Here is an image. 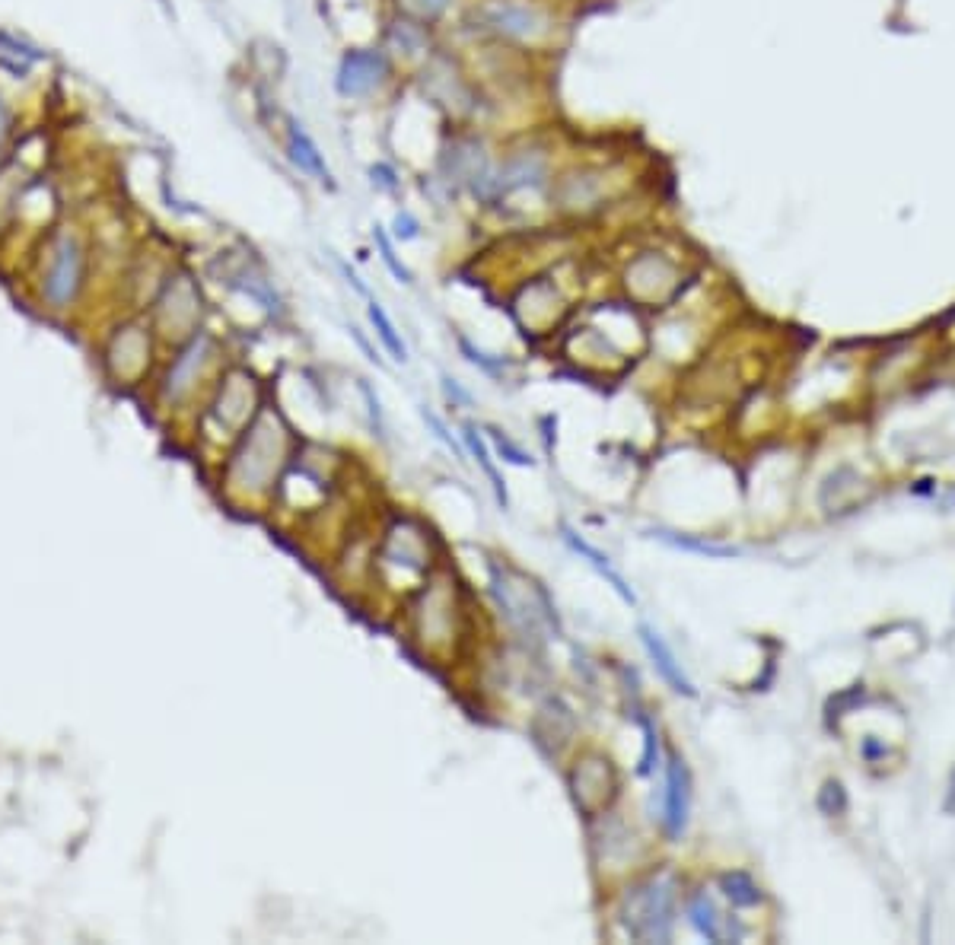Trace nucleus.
<instances>
[{"mask_svg": "<svg viewBox=\"0 0 955 945\" xmlns=\"http://www.w3.org/2000/svg\"><path fill=\"white\" fill-rule=\"evenodd\" d=\"M491 595L500 608V618L507 621L519 637L542 643L545 634L561 637L558 608L548 599V592L519 570L491 564Z\"/></svg>", "mask_w": 955, "mask_h": 945, "instance_id": "nucleus-1", "label": "nucleus"}, {"mask_svg": "<svg viewBox=\"0 0 955 945\" xmlns=\"http://www.w3.org/2000/svg\"><path fill=\"white\" fill-rule=\"evenodd\" d=\"M675 914V882L666 875L640 882L624 891L618 917L621 926L637 942H669Z\"/></svg>", "mask_w": 955, "mask_h": 945, "instance_id": "nucleus-2", "label": "nucleus"}, {"mask_svg": "<svg viewBox=\"0 0 955 945\" xmlns=\"http://www.w3.org/2000/svg\"><path fill=\"white\" fill-rule=\"evenodd\" d=\"M443 175L449 185H465L472 188L478 198H484V191H488V182H491V160L488 153H484V144L475 137H462L453 144L443 156Z\"/></svg>", "mask_w": 955, "mask_h": 945, "instance_id": "nucleus-3", "label": "nucleus"}, {"mask_svg": "<svg viewBox=\"0 0 955 945\" xmlns=\"http://www.w3.org/2000/svg\"><path fill=\"white\" fill-rule=\"evenodd\" d=\"M379 560L386 567H405L408 573H424L430 564V545H427V532L418 522L411 519H398L392 529L386 532V541H382Z\"/></svg>", "mask_w": 955, "mask_h": 945, "instance_id": "nucleus-4", "label": "nucleus"}, {"mask_svg": "<svg viewBox=\"0 0 955 945\" xmlns=\"http://www.w3.org/2000/svg\"><path fill=\"white\" fill-rule=\"evenodd\" d=\"M570 790H573V799L583 812H599L602 805H609L612 793H615V777H612V767L605 758H580L577 767L570 770Z\"/></svg>", "mask_w": 955, "mask_h": 945, "instance_id": "nucleus-5", "label": "nucleus"}, {"mask_svg": "<svg viewBox=\"0 0 955 945\" xmlns=\"http://www.w3.org/2000/svg\"><path fill=\"white\" fill-rule=\"evenodd\" d=\"M481 23L507 39H538L545 32V16L529 4H516V0H491L481 10Z\"/></svg>", "mask_w": 955, "mask_h": 945, "instance_id": "nucleus-6", "label": "nucleus"}, {"mask_svg": "<svg viewBox=\"0 0 955 945\" xmlns=\"http://www.w3.org/2000/svg\"><path fill=\"white\" fill-rule=\"evenodd\" d=\"M386 70L389 64L382 58V51H347L338 67V93L351 99L367 96L382 83Z\"/></svg>", "mask_w": 955, "mask_h": 945, "instance_id": "nucleus-7", "label": "nucleus"}, {"mask_svg": "<svg viewBox=\"0 0 955 945\" xmlns=\"http://www.w3.org/2000/svg\"><path fill=\"white\" fill-rule=\"evenodd\" d=\"M545 182V160L538 153H519L513 160L503 163L497 172H491L488 191H484V201H494L503 195H513V191L523 188H538Z\"/></svg>", "mask_w": 955, "mask_h": 945, "instance_id": "nucleus-8", "label": "nucleus"}, {"mask_svg": "<svg viewBox=\"0 0 955 945\" xmlns=\"http://www.w3.org/2000/svg\"><path fill=\"white\" fill-rule=\"evenodd\" d=\"M688 812H691V777L688 767L679 755H672L666 764V834L675 840L682 837L688 828Z\"/></svg>", "mask_w": 955, "mask_h": 945, "instance_id": "nucleus-9", "label": "nucleus"}, {"mask_svg": "<svg viewBox=\"0 0 955 945\" xmlns=\"http://www.w3.org/2000/svg\"><path fill=\"white\" fill-rule=\"evenodd\" d=\"M561 538H564V545H567L573 554H577L580 560H586V564L593 567V570L602 576V580L609 583V586L621 595V602H628L631 608L637 605V592H634V589L628 586V580H624V576L618 573V567L612 564V557H609V554L599 551V548L593 545V541H586L583 535H577V532L570 529V525H561Z\"/></svg>", "mask_w": 955, "mask_h": 945, "instance_id": "nucleus-10", "label": "nucleus"}, {"mask_svg": "<svg viewBox=\"0 0 955 945\" xmlns=\"http://www.w3.org/2000/svg\"><path fill=\"white\" fill-rule=\"evenodd\" d=\"M688 920L707 942H739L742 939V926L736 920L723 917L717 904L707 895H691L688 898Z\"/></svg>", "mask_w": 955, "mask_h": 945, "instance_id": "nucleus-11", "label": "nucleus"}, {"mask_svg": "<svg viewBox=\"0 0 955 945\" xmlns=\"http://www.w3.org/2000/svg\"><path fill=\"white\" fill-rule=\"evenodd\" d=\"M637 634H640V643H644L647 656L653 659L656 672L669 681V688H672V691H679V694H685V697H694L691 681H688V675L682 672V662L675 659V653L669 650V643H666L663 637H659L650 624H640V627H637Z\"/></svg>", "mask_w": 955, "mask_h": 945, "instance_id": "nucleus-12", "label": "nucleus"}, {"mask_svg": "<svg viewBox=\"0 0 955 945\" xmlns=\"http://www.w3.org/2000/svg\"><path fill=\"white\" fill-rule=\"evenodd\" d=\"M287 153H290V160L297 163L303 172H309V175H316L319 182H328L332 179V172H328V166H325V160H322V153H319V147L312 144V137L297 125V121H290V131H287Z\"/></svg>", "mask_w": 955, "mask_h": 945, "instance_id": "nucleus-13", "label": "nucleus"}, {"mask_svg": "<svg viewBox=\"0 0 955 945\" xmlns=\"http://www.w3.org/2000/svg\"><path fill=\"white\" fill-rule=\"evenodd\" d=\"M462 440H465V446H468V452L475 455V462L481 465V471H484V478L491 481V490H494V497H497V503L507 510L510 506V497H507V484H503V478H500V471H497V465H494V459H491V449H488V443L481 440V433H478V427L475 424H465L462 427Z\"/></svg>", "mask_w": 955, "mask_h": 945, "instance_id": "nucleus-14", "label": "nucleus"}, {"mask_svg": "<svg viewBox=\"0 0 955 945\" xmlns=\"http://www.w3.org/2000/svg\"><path fill=\"white\" fill-rule=\"evenodd\" d=\"M367 315H370V322H373V328H376V335H379L382 347L389 350V357L398 360V363H408V347H405L402 335L395 331V325H392V319L386 315V309H382L379 303H370V306H367Z\"/></svg>", "mask_w": 955, "mask_h": 945, "instance_id": "nucleus-15", "label": "nucleus"}, {"mask_svg": "<svg viewBox=\"0 0 955 945\" xmlns=\"http://www.w3.org/2000/svg\"><path fill=\"white\" fill-rule=\"evenodd\" d=\"M77 268H80V255H77V249L71 242L64 245L61 249V258H58V268H55V274H51V296L55 300H67V296L74 293V284H77Z\"/></svg>", "mask_w": 955, "mask_h": 945, "instance_id": "nucleus-16", "label": "nucleus"}, {"mask_svg": "<svg viewBox=\"0 0 955 945\" xmlns=\"http://www.w3.org/2000/svg\"><path fill=\"white\" fill-rule=\"evenodd\" d=\"M720 891L733 901L736 907H755L761 904V888L755 885L752 875L745 872H723L720 875Z\"/></svg>", "mask_w": 955, "mask_h": 945, "instance_id": "nucleus-17", "label": "nucleus"}, {"mask_svg": "<svg viewBox=\"0 0 955 945\" xmlns=\"http://www.w3.org/2000/svg\"><path fill=\"white\" fill-rule=\"evenodd\" d=\"M653 538L666 541V545L679 548V551H694V554H710V557H733L739 554L736 548H726V545H714V541H694V538H685V535H672V532H653Z\"/></svg>", "mask_w": 955, "mask_h": 945, "instance_id": "nucleus-18", "label": "nucleus"}, {"mask_svg": "<svg viewBox=\"0 0 955 945\" xmlns=\"http://www.w3.org/2000/svg\"><path fill=\"white\" fill-rule=\"evenodd\" d=\"M373 239H376V245H379V255H382V261H386V268L392 271V277H398L402 284H411V271L398 261V255H395V249H392V242H389V236L382 233V226H376L373 230Z\"/></svg>", "mask_w": 955, "mask_h": 945, "instance_id": "nucleus-19", "label": "nucleus"}, {"mask_svg": "<svg viewBox=\"0 0 955 945\" xmlns=\"http://www.w3.org/2000/svg\"><path fill=\"white\" fill-rule=\"evenodd\" d=\"M491 436H494V446H497V452L503 455L507 462H513V465H519V468H532V455H526L523 449H519L507 433H500V430H491Z\"/></svg>", "mask_w": 955, "mask_h": 945, "instance_id": "nucleus-20", "label": "nucleus"}, {"mask_svg": "<svg viewBox=\"0 0 955 945\" xmlns=\"http://www.w3.org/2000/svg\"><path fill=\"white\" fill-rule=\"evenodd\" d=\"M421 417H424V424H427V427L433 430V436H437L440 443H446V449L453 452L456 459H465V455H462V446L456 443V436L449 433V427L443 424V420H440L437 414H433V411H427V408H421Z\"/></svg>", "mask_w": 955, "mask_h": 945, "instance_id": "nucleus-21", "label": "nucleus"}, {"mask_svg": "<svg viewBox=\"0 0 955 945\" xmlns=\"http://www.w3.org/2000/svg\"><path fill=\"white\" fill-rule=\"evenodd\" d=\"M449 7V0H405V10H411L418 20H437Z\"/></svg>", "mask_w": 955, "mask_h": 945, "instance_id": "nucleus-22", "label": "nucleus"}, {"mask_svg": "<svg viewBox=\"0 0 955 945\" xmlns=\"http://www.w3.org/2000/svg\"><path fill=\"white\" fill-rule=\"evenodd\" d=\"M659 735H656V729H653V723L650 720H644V761H640V774H653V764H656V748H659Z\"/></svg>", "mask_w": 955, "mask_h": 945, "instance_id": "nucleus-23", "label": "nucleus"}, {"mask_svg": "<svg viewBox=\"0 0 955 945\" xmlns=\"http://www.w3.org/2000/svg\"><path fill=\"white\" fill-rule=\"evenodd\" d=\"M360 392H363V398H367V405H370V420H373V430H376L379 436H386V417H382L379 398H376V392L370 389V382H363V379H360Z\"/></svg>", "mask_w": 955, "mask_h": 945, "instance_id": "nucleus-24", "label": "nucleus"}, {"mask_svg": "<svg viewBox=\"0 0 955 945\" xmlns=\"http://www.w3.org/2000/svg\"><path fill=\"white\" fill-rule=\"evenodd\" d=\"M395 236L398 239H414V236H418V220H414L411 214H398L395 217Z\"/></svg>", "mask_w": 955, "mask_h": 945, "instance_id": "nucleus-25", "label": "nucleus"}, {"mask_svg": "<svg viewBox=\"0 0 955 945\" xmlns=\"http://www.w3.org/2000/svg\"><path fill=\"white\" fill-rule=\"evenodd\" d=\"M351 331H354V338H357V341H360V347H363V350H367V357H370V360H373V363H382V360H379V357H376V350H373V347H370V341H367V338H363V335H360V331H357V328H351Z\"/></svg>", "mask_w": 955, "mask_h": 945, "instance_id": "nucleus-26", "label": "nucleus"}, {"mask_svg": "<svg viewBox=\"0 0 955 945\" xmlns=\"http://www.w3.org/2000/svg\"><path fill=\"white\" fill-rule=\"evenodd\" d=\"M4 128H7V112H4V105H0V137H4Z\"/></svg>", "mask_w": 955, "mask_h": 945, "instance_id": "nucleus-27", "label": "nucleus"}]
</instances>
